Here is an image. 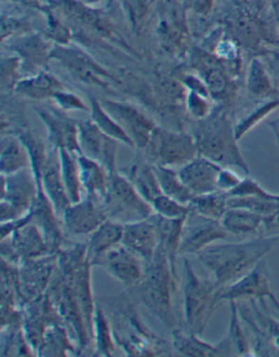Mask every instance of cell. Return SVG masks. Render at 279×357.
I'll list each match as a JSON object with an SVG mask.
<instances>
[{
	"label": "cell",
	"mask_w": 279,
	"mask_h": 357,
	"mask_svg": "<svg viewBox=\"0 0 279 357\" xmlns=\"http://www.w3.org/2000/svg\"><path fill=\"white\" fill-rule=\"evenodd\" d=\"M195 60V67L199 69L201 75L199 77L204 81L212 100L223 102V105L227 106V102L232 100L234 89L229 77L223 67H220L218 58L204 52H199Z\"/></svg>",
	"instance_id": "obj_24"
},
{
	"label": "cell",
	"mask_w": 279,
	"mask_h": 357,
	"mask_svg": "<svg viewBox=\"0 0 279 357\" xmlns=\"http://www.w3.org/2000/svg\"><path fill=\"white\" fill-rule=\"evenodd\" d=\"M220 221L228 234L232 236H246L263 234L264 216L247 209L228 208Z\"/></svg>",
	"instance_id": "obj_33"
},
{
	"label": "cell",
	"mask_w": 279,
	"mask_h": 357,
	"mask_svg": "<svg viewBox=\"0 0 279 357\" xmlns=\"http://www.w3.org/2000/svg\"><path fill=\"white\" fill-rule=\"evenodd\" d=\"M59 109L66 112H90V105L87 106L84 100L80 96L73 92H68L65 89L58 92L55 96L52 97V100Z\"/></svg>",
	"instance_id": "obj_54"
},
{
	"label": "cell",
	"mask_w": 279,
	"mask_h": 357,
	"mask_svg": "<svg viewBox=\"0 0 279 357\" xmlns=\"http://www.w3.org/2000/svg\"><path fill=\"white\" fill-rule=\"evenodd\" d=\"M93 342L96 356H112L117 343L112 329V320L108 317L102 305L98 304L93 319Z\"/></svg>",
	"instance_id": "obj_36"
},
{
	"label": "cell",
	"mask_w": 279,
	"mask_h": 357,
	"mask_svg": "<svg viewBox=\"0 0 279 357\" xmlns=\"http://www.w3.org/2000/svg\"><path fill=\"white\" fill-rule=\"evenodd\" d=\"M183 268L186 285L183 291V316L188 333L202 335L212 317L217 303L220 288L212 279L199 277L191 264L185 259Z\"/></svg>",
	"instance_id": "obj_5"
},
{
	"label": "cell",
	"mask_w": 279,
	"mask_h": 357,
	"mask_svg": "<svg viewBox=\"0 0 279 357\" xmlns=\"http://www.w3.org/2000/svg\"><path fill=\"white\" fill-rule=\"evenodd\" d=\"M135 288L140 302L165 328L170 331L177 328L174 296L177 292L178 279L160 246L152 261L146 264L144 275Z\"/></svg>",
	"instance_id": "obj_4"
},
{
	"label": "cell",
	"mask_w": 279,
	"mask_h": 357,
	"mask_svg": "<svg viewBox=\"0 0 279 357\" xmlns=\"http://www.w3.org/2000/svg\"><path fill=\"white\" fill-rule=\"evenodd\" d=\"M60 168L63 183L71 203H77L83 199V188L81 183L79 154L67 149H59Z\"/></svg>",
	"instance_id": "obj_38"
},
{
	"label": "cell",
	"mask_w": 279,
	"mask_h": 357,
	"mask_svg": "<svg viewBox=\"0 0 279 357\" xmlns=\"http://www.w3.org/2000/svg\"><path fill=\"white\" fill-rule=\"evenodd\" d=\"M57 323L65 321L47 292L24 306L22 327L35 353L38 352L46 329L52 324Z\"/></svg>",
	"instance_id": "obj_18"
},
{
	"label": "cell",
	"mask_w": 279,
	"mask_h": 357,
	"mask_svg": "<svg viewBox=\"0 0 279 357\" xmlns=\"http://www.w3.org/2000/svg\"><path fill=\"white\" fill-rule=\"evenodd\" d=\"M230 30L234 38L248 47L255 48L259 44V33L251 19L243 13H236L230 17Z\"/></svg>",
	"instance_id": "obj_45"
},
{
	"label": "cell",
	"mask_w": 279,
	"mask_h": 357,
	"mask_svg": "<svg viewBox=\"0 0 279 357\" xmlns=\"http://www.w3.org/2000/svg\"><path fill=\"white\" fill-rule=\"evenodd\" d=\"M33 31L32 23L27 17L3 15L1 17V43L17 35Z\"/></svg>",
	"instance_id": "obj_52"
},
{
	"label": "cell",
	"mask_w": 279,
	"mask_h": 357,
	"mask_svg": "<svg viewBox=\"0 0 279 357\" xmlns=\"http://www.w3.org/2000/svg\"><path fill=\"white\" fill-rule=\"evenodd\" d=\"M1 355L3 356H34L32 345L25 335L23 327L1 329Z\"/></svg>",
	"instance_id": "obj_43"
},
{
	"label": "cell",
	"mask_w": 279,
	"mask_h": 357,
	"mask_svg": "<svg viewBox=\"0 0 279 357\" xmlns=\"http://www.w3.org/2000/svg\"><path fill=\"white\" fill-rule=\"evenodd\" d=\"M119 142L103 133L92 120L79 121V145L81 155L102 164L108 172H117Z\"/></svg>",
	"instance_id": "obj_17"
},
{
	"label": "cell",
	"mask_w": 279,
	"mask_h": 357,
	"mask_svg": "<svg viewBox=\"0 0 279 357\" xmlns=\"http://www.w3.org/2000/svg\"><path fill=\"white\" fill-rule=\"evenodd\" d=\"M229 236L222 221L203 218L191 209L183 228L180 255H197L209 246L227 240Z\"/></svg>",
	"instance_id": "obj_15"
},
{
	"label": "cell",
	"mask_w": 279,
	"mask_h": 357,
	"mask_svg": "<svg viewBox=\"0 0 279 357\" xmlns=\"http://www.w3.org/2000/svg\"><path fill=\"white\" fill-rule=\"evenodd\" d=\"M94 267L102 268L126 288H135L144 275L146 263L135 252L120 243L106 252L95 263Z\"/></svg>",
	"instance_id": "obj_16"
},
{
	"label": "cell",
	"mask_w": 279,
	"mask_h": 357,
	"mask_svg": "<svg viewBox=\"0 0 279 357\" xmlns=\"http://www.w3.org/2000/svg\"><path fill=\"white\" fill-rule=\"evenodd\" d=\"M252 310L240 308V316L250 326V329L255 333V351H259V355H279V321L267 314L261 312L257 307V300H249Z\"/></svg>",
	"instance_id": "obj_20"
},
{
	"label": "cell",
	"mask_w": 279,
	"mask_h": 357,
	"mask_svg": "<svg viewBox=\"0 0 279 357\" xmlns=\"http://www.w3.org/2000/svg\"><path fill=\"white\" fill-rule=\"evenodd\" d=\"M103 305L112 314L116 343L126 355L164 356L172 355V343L155 335L145 325L133 300L126 293L103 298Z\"/></svg>",
	"instance_id": "obj_2"
},
{
	"label": "cell",
	"mask_w": 279,
	"mask_h": 357,
	"mask_svg": "<svg viewBox=\"0 0 279 357\" xmlns=\"http://www.w3.org/2000/svg\"><path fill=\"white\" fill-rule=\"evenodd\" d=\"M229 208L247 209L252 213H259L261 216H271L279 211V199H269L259 197H229Z\"/></svg>",
	"instance_id": "obj_46"
},
{
	"label": "cell",
	"mask_w": 279,
	"mask_h": 357,
	"mask_svg": "<svg viewBox=\"0 0 279 357\" xmlns=\"http://www.w3.org/2000/svg\"><path fill=\"white\" fill-rule=\"evenodd\" d=\"M214 0H187V7L199 15H207L212 11Z\"/></svg>",
	"instance_id": "obj_56"
},
{
	"label": "cell",
	"mask_w": 279,
	"mask_h": 357,
	"mask_svg": "<svg viewBox=\"0 0 279 357\" xmlns=\"http://www.w3.org/2000/svg\"><path fill=\"white\" fill-rule=\"evenodd\" d=\"M247 89L250 95L259 100L277 97L276 89L273 87L269 73L259 59L252 60L248 68Z\"/></svg>",
	"instance_id": "obj_42"
},
{
	"label": "cell",
	"mask_w": 279,
	"mask_h": 357,
	"mask_svg": "<svg viewBox=\"0 0 279 357\" xmlns=\"http://www.w3.org/2000/svg\"><path fill=\"white\" fill-rule=\"evenodd\" d=\"M100 102L120 127L125 130L128 137L133 142L135 149L144 151L157 127L155 122L137 107L128 102L110 100H102Z\"/></svg>",
	"instance_id": "obj_14"
},
{
	"label": "cell",
	"mask_w": 279,
	"mask_h": 357,
	"mask_svg": "<svg viewBox=\"0 0 279 357\" xmlns=\"http://www.w3.org/2000/svg\"><path fill=\"white\" fill-rule=\"evenodd\" d=\"M3 46L20 59L22 70L32 75L46 69L54 48L45 35L34 31L9 38Z\"/></svg>",
	"instance_id": "obj_12"
},
{
	"label": "cell",
	"mask_w": 279,
	"mask_h": 357,
	"mask_svg": "<svg viewBox=\"0 0 279 357\" xmlns=\"http://www.w3.org/2000/svg\"><path fill=\"white\" fill-rule=\"evenodd\" d=\"M119 172L129 178L137 191L149 203L152 204L157 196L163 194L154 166L146 158L145 160H137Z\"/></svg>",
	"instance_id": "obj_31"
},
{
	"label": "cell",
	"mask_w": 279,
	"mask_h": 357,
	"mask_svg": "<svg viewBox=\"0 0 279 357\" xmlns=\"http://www.w3.org/2000/svg\"><path fill=\"white\" fill-rule=\"evenodd\" d=\"M31 168L30 156L17 135H3L0 153L1 174H13Z\"/></svg>",
	"instance_id": "obj_34"
},
{
	"label": "cell",
	"mask_w": 279,
	"mask_h": 357,
	"mask_svg": "<svg viewBox=\"0 0 279 357\" xmlns=\"http://www.w3.org/2000/svg\"><path fill=\"white\" fill-rule=\"evenodd\" d=\"M278 244V236H263L241 243L213 244L195 256L222 289L247 275Z\"/></svg>",
	"instance_id": "obj_1"
},
{
	"label": "cell",
	"mask_w": 279,
	"mask_h": 357,
	"mask_svg": "<svg viewBox=\"0 0 279 357\" xmlns=\"http://www.w3.org/2000/svg\"><path fill=\"white\" fill-rule=\"evenodd\" d=\"M15 1L28 6V7L38 9V10L43 11V13L50 10L54 3H55V0H15Z\"/></svg>",
	"instance_id": "obj_58"
},
{
	"label": "cell",
	"mask_w": 279,
	"mask_h": 357,
	"mask_svg": "<svg viewBox=\"0 0 279 357\" xmlns=\"http://www.w3.org/2000/svg\"><path fill=\"white\" fill-rule=\"evenodd\" d=\"M154 166L155 174L160 183L162 193L185 205H190L195 195L181 181L178 170L167 167Z\"/></svg>",
	"instance_id": "obj_39"
},
{
	"label": "cell",
	"mask_w": 279,
	"mask_h": 357,
	"mask_svg": "<svg viewBox=\"0 0 279 357\" xmlns=\"http://www.w3.org/2000/svg\"><path fill=\"white\" fill-rule=\"evenodd\" d=\"M60 219L68 234L80 236H91L108 217L102 203L85 196L81 201L70 204Z\"/></svg>",
	"instance_id": "obj_19"
},
{
	"label": "cell",
	"mask_w": 279,
	"mask_h": 357,
	"mask_svg": "<svg viewBox=\"0 0 279 357\" xmlns=\"http://www.w3.org/2000/svg\"><path fill=\"white\" fill-rule=\"evenodd\" d=\"M143 153L151 164L174 169L181 168L199 156L192 134L162 127L155 128Z\"/></svg>",
	"instance_id": "obj_7"
},
{
	"label": "cell",
	"mask_w": 279,
	"mask_h": 357,
	"mask_svg": "<svg viewBox=\"0 0 279 357\" xmlns=\"http://www.w3.org/2000/svg\"><path fill=\"white\" fill-rule=\"evenodd\" d=\"M79 1H81V3H85V5L87 6H93L95 5V3H100L102 0H79Z\"/></svg>",
	"instance_id": "obj_60"
},
{
	"label": "cell",
	"mask_w": 279,
	"mask_h": 357,
	"mask_svg": "<svg viewBox=\"0 0 279 357\" xmlns=\"http://www.w3.org/2000/svg\"><path fill=\"white\" fill-rule=\"evenodd\" d=\"M217 303L230 301L264 300L269 298L279 312V301L271 289L269 271L264 259L237 281L226 285L217 292Z\"/></svg>",
	"instance_id": "obj_11"
},
{
	"label": "cell",
	"mask_w": 279,
	"mask_h": 357,
	"mask_svg": "<svg viewBox=\"0 0 279 357\" xmlns=\"http://www.w3.org/2000/svg\"><path fill=\"white\" fill-rule=\"evenodd\" d=\"M121 244L135 252L145 263H150L160 246V236L153 216L123 225Z\"/></svg>",
	"instance_id": "obj_23"
},
{
	"label": "cell",
	"mask_w": 279,
	"mask_h": 357,
	"mask_svg": "<svg viewBox=\"0 0 279 357\" xmlns=\"http://www.w3.org/2000/svg\"><path fill=\"white\" fill-rule=\"evenodd\" d=\"M38 181L31 168L1 174V222L17 220L30 211L38 195Z\"/></svg>",
	"instance_id": "obj_8"
},
{
	"label": "cell",
	"mask_w": 279,
	"mask_h": 357,
	"mask_svg": "<svg viewBox=\"0 0 279 357\" xmlns=\"http://www.w3.org/2000/svg\"><path fill=\"white\" fill-rule=\"evenodd\" d=\"M192 135L197 143L199 156L224 168L234 167L249 174V167L238 147L234 124L228 107L220 105L214 108L206 119L197 121Z\"/></svg>",
	"instance_id": "obj_3"
},
{
	"label": "cell",
	"mask_w": 279,
	"mask_h": 357,
	"mask_svg": "<svg viewBox=\"0 0 279 357\" xmlns=\"http://www.w3.org/2000/svg\"><path fill=\"white\" fill-rule=\"evenodd\" d=\"M223 167L203 156L178 169L181 181L195 196L205 195L218 191V176Z\"/></svg>",
	"instance_id": "obj_22"
},
{
	"label": "cell",
	"mask_w": 279,
	"mask_h": 357,
	"mask_svg": "<svg viewBox=\"0 0 279 357\" xmlns=\"http://www.w3.org/2000/svg\"><path fill=\"white\" fill-rule=\"evenodd\" d=\"M228 195L224 192H214L205 195L195 196L190 206L199 216L212 220H222L228 211Z\"/></svg>",
	"instance_id": "obj_40"
},
{
	"label": "cell",
	"mask_w": 279,
	"mask_h": 357,
	"mask_svg": "<svg viewBox=\"0 0 279 357\" xmlns=\"http://www.w3.org/2000/svg\"><path fill=\"white\" fill-rule=\"evenodd\" d=\"M63 89L65 86L55 75L42 70L40 73L19 79L13 93L25 100L44 102L52 100V97Z\"/></svg>",
	"instance_id": "obj_26"
},
{
	"label": "cell",
	"mask_w": 279,
	"mask_h": 357,
	"mask_svg": "<svg viewBox=\"0 0 279 357\" xmlns=\"http://www.w3.org/2000/svg\"><path fill=\"white\" fill-rule=\"evenodd\" d=\"M31 222L38 226L45 236L52 253L57 254L63 248L65 236L61 229V219L58 216L55 207L48 199L45 192L40 186L38 195L33 202L30 211Z\"/></svg>",
	"instance_id": "obj_21"
},
{
	"label": "cell",
	"mask_w": 279,
	"mask_h": 357,
	"mask_svg": "<svg viewBox=\"0 0 279 357\" xmlns=\"http://www.w3.org/2000/svg\"><path fill=\"white\" fill-rule=\"evenodd\" d=\"M228 197H259V199H279L277 194L269 193L253 178H241L234 189L227 193Z\"/></svg>",
	"instance_id": "obj_51"
},
{
	"label": "cell",
	"mask_w": 279,
	"mask_h": 357,
	"mask_svg": "<svg viewBox=\"0 0 279 357\" xmlns=\"http://www.w3.org/2000/svg\"><path fill=\"white\" fill-rule=\"evenodd\" d=\"M201 335L176 329L172 331V347L178 354L183 356H220L217 344L206 342Z\"/></svg>",
	"instance_id": "obj_35"
},
{
	"label": "cell",
	"mask_w": 279,
	"mask_h": 357,
	"mask_svg": "<svg viewBox=\"0 0 279 357\" xmlns=\"http://www.w3.org/2000/svg\"><path fill=\"white\" fill-rule=\"evenodd\" d=\"M46 15V29L44 35L54 45H68L71 44V38L73 33L68 28L67 24L60 20L59 17L55 15V13L50 9L45 11Z\"/></svg>",
	"instance_id": "obj_48"
},
{
	"label": "cell",
	"mask_w": 279,
	"mask_h": 357,
	"mask_svg": "<svg viewBox=\"0 0 279 357\" xmlns=\"http://www.w3.org/2000/svg\"><path fill=\"white\" fill-rule=\"evenodd\" d=\"M153 211L158 216L168 219H185L191 213L190 205H185L169 196L160 194L151 204Z\"/></svg>",
	"instance_id": "obj_47"
},
{
	"label": "cell",
	"mask_w": 279,
	"mask_h": 357,
	"mask_svg": "<svg viewBox=\"0 0 279 357\" xmlns=\"http://www.w3.org/2000/svg\"><path fill=\"white\" fill-rule=\"evenodd\" d=\"M52 60L57 61L71 77L85 85L107 89L110 82L115 81L107 70L77 45H54Z\"/></svg>",
	"instance_id": "obj_9"
},
{
	"label": "cell",
	"mask_w": 279,
	"mask_h": 357,
	"mask_svg": "<svg viewBox=\"0 0 279 357\" xmlns=\"http://www.w3.org/2000/svg\"><path fill=\"white\" fill-rule=\"evenodd\" d=\"M153 219L158 230L160 248L167 257L172 273L178 279L177 258L180 255L182 234L187 218L168 219L154 213Z\"/></svg>",
	"instance_id": "obj_27"
},
{
	"label": "cell",
	"mask_w": 279,
	"mask_h": 357,
	"mask_svg": "<svg viewBox=\"0 0 279 357\" xmlns=\"http://www.w3.org/2000/svg\"><path fill=\"white\" fill-rule=\"evenodd\" d=\"M211 100L212 98L206 96V95L187 91L185 107L188 114H190V117L193 118L197 121L206 119L214 109Z\"/></svg>",
	"instance_id": "obj_49"
},
{
	"label": "cell",
	"mask_w": 279,
	"mask_h": 357,
	"mask_svg": "<svg viewBox=\"0 0 279 357\" xmlns=\"http://www.w3.org/2000/svg\"><path fill=\"white\" fill-rule=\"evenodd\" d=\"M279 107V98H272L265 104L255 108L253 112H250L246 117L242 118L238 123L234 124V134L238 141L251 131L253 128L257 127L259 122L263 121L267 116L272 114Z\"/></svg>",
	"instance_id": "obj_44"
},
{
	"label": "cell",
	"mask_w": 279,
	"mask_h": 357,
	"mask_svg": "<svg viewBox=\"0 0 279 357\" xmlns=\"http://www.w3.org/2000/svg\"><path fill=\"white\" fill-rule=\"evenodd\" d=\"M240 181H241V178L237 176V174H234L230 169L223 167L220 176H218V182H217L218 191L228 193V192L234 189Z\"/></svg>",
	"instance_id": "obj_55"
},
{
	"label": "cell",
	"mask_w": 279,
	"mask_h": 357,
	"mask_svg": "<svg viewBox=\"0 0 279 357\" xmlns=\"http://www.w3.org/2000/svg\"><path fill=\"white\" fill-rule=\"evenodd\" d=\"M126 13L133 23L135 30H139L144 24L145 19L150 13L152 0H121Z\"/></svg>",
	"instance_id": "obj_53"
},
{
	"label": "cell",
	"mask_w": 279,
	"mask_h": 357,
	"mask_svg": "<svg viewBox=\"0 0 279 357\" xmlns=\"http://www.w3.org/2000/svg\"><path fill=\"white\" fill-rule=\"evenodd\" d=\"M277 1H278V6H279V0H277Z\"/></svg>",
	"instance_id": "obj_61"
},
{
	"label": "cell",
	"mask_w": 279,
	"mask_h": 357,
	"mask_svg": "<svg viewBox=\"0 0 279 357\" xmlns=\"http://www.w3.org/2000/svg\"><path fill=\"white\" fill-rule=\"evenodd\" d=\"M17 269L19 296L25 306L47 292L57 271V254L23 259Z\"/></svg>",
	"instance_id": "obj_10"
},
{
	"label": "cell",
	"mask_w": 279,
	"mask_h": 357,
	"mask_svg": "<svg viewBox=\"0 0 279 357\" xmlns=\"http://www.w3.org/2000/svg\"><path fill=\"white\" fill-rule=\"evenodd\" d=\"M269 127L272 129L273 133H274L275 137H276L277 143L279 145V117H277L273 121H269Z\"/></svg>",
	"instance_id": "obj_59"
},
{
	"label": "cell",
	"mask_w": 279,
	"mask_h": 357,
	"mask_svg": "<svg viewBox=\"0 0 279 357\" xmlns=\"http://www.w3.org/2000/svg\"><path fill=\"white\" fill-rule=\"evenodd\" d=\"M22 69L21 61L15 55L10 57H3L1 60V89L3 94H11L15 92V87L17 85V75Z\"/></svg>",
	"instance_id": "obj_50"
},
{
	"label": "cell",
	"mask_w": 279,
	"mask_h": 357,
	"mask_svg": "<svg viewBox=\"0 0 279 357\" xmlns=\"http://www.w3.org/2000/svg\"><path fill=\"white\" fill-rule=\"evenodd\" d=\"M38 356H69L81 354L77 343L70 337L65 323L52 324L43 335Z\"/></svg>",
	"instance_id": "obj_32"
},
{
	"label": "cell",
	"mask_w": 279,
	"mask_h": 357,
	"mask_svg": "<svg viewBox=\"0 0 279 357\" xmlns=\"http://www.w3.org/2000/svg\"><path fill=\"white\" fill-rule=\"evenodd\" d=\"M40 188L45 192L50 201L55 207L58 216L61 217L65 209L69 206V196L63 183L61 168H60L59 149L50 146L47 159L43 168L40 176Z\"/></svg>",
	"instance_id": "obj_25"
},
{
	"label": "cell",
	"mask_w": 279,
	"mask_h": 357,
	"mask_svg": "<svg viewBox=\"0 0 279 357\" xmlns=\"http://www.w3.org/2000/svg\"><path fill=\"white\" fill-rule=\"evenodd\" d=\"M81 183L86 197L102 203L107 194L110 184V172L94 159L79 155Z\"/></svg>",
	"instance_id": "obj_29"
},
{
	"label": "cell",
	"mask_w": 279,
	"mask_h": 357,
	"mask_svg": "<svg viewBox=\"0 0 279 357\" xmlns=\"http://www.w3.org/2000/svg\"><path fill=\"white\" fill-rule=\"evenodd\" d=\"M15 135L22 141L25 149L28 151L29 156H30L31 170L38 181V186H40V176H42L43 168L45 165L46 159H47L50 149H47L45 143L40 137L33 133L28 128L20 130Z\"/></svg>",
	"instance_id": "obj_41"
},
{
	"label": "cell",
	"mask_w": 279,
	"mask_h": 357,
	"mask_svg": "<svg viewBox=\"0 0 279 357\" xmlns=\"http://www.w3.org/2000/svg\"><path fill=\"white\" fill-rule=\"evenodd\" d=\"M90 105V119L96 124V127L112 139H116L126 146L135 149L133 142L131 141L125 130L120 127L119 123L112 118V114L105 109L100 100L90 95L89 96Z\"/></svg>",
	"instance_id": "obj_37"
},
{
	"label": "cell",
	"mask_w": 279,
	"mask_h": 357,
	"mask_svg": "<svg viewBox=\"0 0 279 357\" xmlns=\"http://www.w3.org/2000/svg\"><path fill=\"white\" fill-rule=\"evenodd\" d=\"M263 234H279V211L264 217Z\"/></svg>",
	"instance_id": "obj_57"
},
{
	"label": "cell",
	"mask_w": 279,
	"mask_h": 357,
	"mask_svg": "<svg viewBox=\"0 0 279 357\" xmlns=\"http://www.w3.org/2000/svg\"><path fill=\"white\" fill-rule=\"evenodd\" d=\"M102 205L108 219L122 225L151 218L155 213L152 205L143 199L119 169L110 174L108 191Z\"/></svg>",
	"instance_id": "obj_6"
},
{
	"label": "cell",
	"mask_w": 279,
	"mask_h": 357,
	"mask_svg": "<svg viewBox=\"0 0 279 357\" xmlns=\"http://www.w3.org/2000/svg\"><path fill=\"white\" fill-rule=\"evenodd\" d=\"M33 108L47 130V139L50 146L57 149H67L81 155L79 121L70 118L68 112L59 109L58 107L36 105Z\"/></svg>",
	"instance_id": "obj_13"
},
{
	"label": "cell",
	"mask_w": 279,
	"mask_h": 357,
	"mask_svg": "<svg viewBox=\"0 0 279 357\" xmlns=\"http://www.w3.org/2000/svg\"><path fill=\"white\" fill-rule=\"evenodd\" d=\"M123 236V225L117 221L107 220L103 222L96 230L91 234L86 243V255L91 265L95 263L106 252L121 243Z\"/></svg>",
	"instance_id": "obj_30"
},
{
	"label": "cell",
	"mask_w": 279,
	"mask_h": 357,
	"mask_svg": "<svg viewBox=\"0 0 279 357\" xmlns=\"http://www.w3.org/2000/svg\"><path fill=\"white\" fill-rule=\"evenodd\" d=\"M229 304V326L224 339L217 343L220 347V356H248L255 354L242 327L238 302L230 301Z\"/></svg>",
	"instance_id": "obj_28"
}]
</instances>
